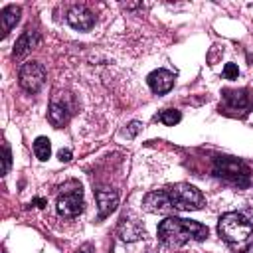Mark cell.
<instances>
[{
    "label": "cell",
    "mask_w": 253,
    "mask_h": 253,
    "mask_svg": "<svg viewBox=\"0 0 253 253\" xmlns=\"http://www.w3.org/2000/svg\"><path fill=\"white\" fill-rule=\"evenodd\" d=\"M204 206V196L198 188L190 184H176L164 190H156L144 196L142 208L152 213H176L200 210Z\"/></svg>",
    "instance_id": "cell-1"
},
{
    "label": "cell",
    "mask_w": 253,
    "mask_h": 253,
    "mask_svg": "<svg viewBox=\"0 0 253 253\" xmlns=\"http://www.w3.org/2000/svg\"><path fill=\"white\" fill-rule=\"evenodd\" d=\"M208 233L206 225L182 217H168L158 225V239L168 247H180L190 239H206Z\"/></svg>",
    "instance_id": "cell-2"
},
{
    "label": "cell",
    "mask_w": 253,
    "mask_h": 253,
    "mask_svg": "<svg viewBox=\"0 0 253 253\" xmlns=\"http://www.w3.org/2000/svg\"><path fill=\"white\" fill-rule=\"evenodd\" d=\"M217 231L221 239L235 251H245L253 245V225L245 215L237 211L223 213L219 217Z\"/></svg>",
    "instance_id": "cell-3"
},
{
    "label": "cell",
    "mask_w": 253,
    "mask_h": 253,
    "mask_svg": "<svg viewBox=\"0 0 253 253\" xmlns=\"http://www.w3.org/2000/svg\"><path fill=\"white\" fill-rule=\"evenodd\" d=\"M213 174L217 178H223V180H229L237 186H247L249 184V168L237 160V158H231V156H219L215 158L213 162Z\"/></svg>",
    "instance_id": "cell-4"
},
{
    "label": "cell",
    "mask_w": 253,
    "mask_h": 253,
    "mask_svg": "<svg viewBox=\"0 0 253 253\" xmlns=\"http://www.w3.org/2000/svg\"><path fill=\"white\" fill-rule=\"evenodd\" d=\"M45 81V69L42 63L38 61H28L24 63V67L20 69V87L28 93H36L42 89Z\"/></svg>",
    "instance_id": "cell-5"
},
{
    "label": "cell",
    "mask_w": 253,
    "mask_h": 253,
    "mask_svg": "<svg viewBox=\"0 0 253 253\" xmlns=\"http://www.w3.org/2000/svg\"><path fill=\"white\" fill-rule=\"evenodd\" d=\"M83 211V190L77 186L71 192H65L57 198V213L63 217H75Z\"/></svg>",
    "instance_id": "cell-6"
},
{
    "label": "cell",
    "mask_w": 253,
    "mask_h": 253,
    "mask_svg": "<svg viewBox=\"0 0 253 253\" xmlns=\"http://www.w3.org/2000/svg\"><path fill=\"white\" fill-rule=\"evenodd\" d=\"M146 83L152 89V93H158V95L168 93L174 85V73H170L168 69H154L152 73H148Z\"/></svg>",
    "instance_id": "cell-7"
},
{
    "label": "cell",
    "mask_w": 253,
    "mask_h": 253,
    "mask_svg": "<svg viewBox=\"0 0 253 253\" xmlns=\"http://www.w3.org/2000/svg\"><path fill=\"white\" fill-rule=\"evenodd\" d=\"M67 22L75 30H91L93 24H95V16L85 6H75L67 12Z\"/></svg>",
    "instance_id": "cell-8"
},
{
    "label": "cell",
    "mask_w": 253,
    "mask_h": 253,
    "mask_svg": "<svg viewBox=\"0 0 253 253\" xmlns=\"http://www.w3.org/2000/svg\"><path fill=\"white\" fill-rule=\"evenodd\" d=\"M97 198V206H99V217H107L111 211H115L117 204H119V196L111 190H99L95 194Z\"/></svg>",
    "instance_id": "cell-9"
},
{
    "label": "cell",
    "mask_w": 253,
    "mask_h": 253,
    "mask_svg": "<svg viewBox=\"0 0 253 253\" xmlns=\"http://www.w3.org/2000/svg\"><path fill=\"white\" fill-rule=\"evenodd\" d=\"M223 99L231 109H249L253 103V97L247 95L245 89L239 91H231V89H223Z\"/></svg>",
    "instance_id": "cell-10"
},
{
    "label": "cell",
    "mask_w": 253,
    "mask_h": 253,
    "mask_svg": "<svg viewBox=\"0 0 253 253\" xmlns=\"http://www.w3.org/2000/svg\"><path fill=\"white\" fill-rule=\"evenodd\" d=\"M38 43H40V36H38V32H34V30H26V32L18 38V42H16V45H14V55H24L26 51L34 49Z\"/></svg>",
    "instance_id": "cell-11"
},
{
    "label": "cell",
    "mask_w": 253,
    "mask_h": 253,
    "mask_svg": "<svg viewBox=\"0 0 253 253\" xmlns=\"http://www.w3.org/2000/svg\"><path fill=\"white\" fill-rule=\"evenodd\" d=\"M20 20V8L10 4L2 10L0 14V22H2V36H8V32L12 30V26H16V22Z\"/></svg>",
    "instance_id": "cell-12"
},
{
    "label": "cell",
    "mask_w": 253,
    "mask_h": 253,
    "mask_svg": "<svg viewBox=\"0 0 253 253\" xmlns=\"http://www.w3.org/2000/svg\"><path fill=\"white\" fill-rule=\"evenodd\" d=\"M142 227L136 223V221H130V219H123L121 221V225H119V235H121V239H125V241H134V239H138V237H142Z\"/></svg>",
    "instance_id": "cell-13"
},
{
    "label": "cell",
    "mask_w": 253,
    "mask_h": 253,
    "mask_svg": "<svg viewBox=\"0 0 253 253\" xmlns=\"http://www.w3.org/2000/svg\"><path fill=\"white\" fill-rule=\"evenodd\" d=\"M49 121L53 123V125H57V126H61V125H65L67 123V119H69V111H67V107L63 105V103H57V101H53L51 105H49Z\"/></svg>",
    "instance_id": "cell-14"
},
{
    "label": "cell",
    "mask_w": 253,
    "mask_h": 253,
    "mask_svg": "<svg viewBox=\"0 0 253 253\" xmlns=\"http://www.w3.org/2000/svg\"><path fill=\"white\" fill-rule=\"evenodd\" d=\"M34 152L40 160H47L49 154H51V144H49V138L47 136H38L36 142H34Z\"/></svg>",
    "instance_id": "cell-15"
},
{
    "label": "cell",
    "mask_w": 253,
    "mask_h": 253,
    "mask_svg": "<svg viewBox=\"0 0 253 253\" xmlns=\"http://www.w3.org/2000/svg\"><path fill=\"white\" fill-rule=\"evenodd\" d=\"M158 119H160L166 126H174V125L180 123L182 115H180V111H176V109H166V111H162V113L158 115Z\"/></svg>",
    "instance_id": "cell-16"
},
{
    "label": "cell",
    "mask_w": 253,
    "mask_h": 253,
    "mask_svg": "<svg viewBox=\"0 0 253 253\" xmlns=\"http://www.w3.org/2000/svg\"><path fill=\"white\" fill-rule=\"evenodd\" d=\"M237 75H239L237 65H235V63H225V67H223V77L233 81V79H237Z\"/></svg>",
    "instance_id": "cell-17"
},
{
    "label": "cell",
    "mask_w": 253,
    "mask_h": 253,
    "mask_svg": "<svg viewBox=\"0 0 253 253\" xmlns=\"http://www.w3.org/2000/svg\"><path fill=\"white\" fill-rule=\"evenodd\" d=\"M2 162H4V168H2V172L4 174H8V170H10V164H12V154H10V148L4 144V148H2Z\"/></svg>",
    "instance_id": "cell-18"
},
{
    "label": "cell",
    "mask_w": 253,
    "mask_h": 253,
    "mask_svg": "<svg viewBox=\"0 0 253 253\" xmlns=\"http://www.w3.org/2000/svg\"><path fill=\"white\" fill-rule=\"evenodd\" d=\"M138 130H140V123H138V121H132V123L128 125V128H126V136H134Z\"/></svg>",
    "instance_id": "cell-19"
},
{
    "label": "cell",
    "mask_w": 253,
    "mask_h": 253,
    "mask_svg": "<svg viewBox=\"0 0 253 253\" xmlns=\"http://www.w3.org/2000/svg\"><path fill=\"white\" fill-rule=\"evenodd\" d=\"M57 158H59L61 162H69V160H71V150H67V148L63 150V148H61V150L57 152Z\"/></svg>",
    "instance_id": "cell-20"
},
{
    "label": "cell",
    "mask_w": 253,
    "mask_h": 253,
    "mask_svg": "<svg viewBox=\"0 0 253 253\" xmlns=\"http://www.w3.org/2000/svg\"><path fill=\"white\" fill-rule=\"evenodd\" d=\"M32 204H34L36 208H43V206H45V200H43V198H36Z\"/></svg>",
    "instance_id": "cell-21"
},
{
    "label": "cell",
    "mask_w": 253,
    "mask_h": 253,
    "mask_svg": "<svg viewBox=\"0 0 253 253\" xmlns=\"http://www.w3.org/2000/svg\"><path fill=\"white\" fill-rule=\"evenodd\" d=\"M89 251H91V245H85V247L81 249V253H89Z\"/></svg>",
    "instance_id": "cell-22"
}]
</instances>
